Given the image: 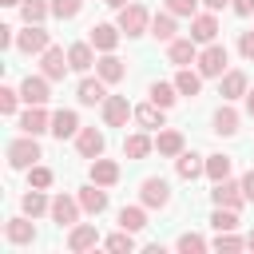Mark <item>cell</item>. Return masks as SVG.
Masks as SVG:
<instances>
[{"instance_id": "cell-1", "label": "cell", "mask_w": 254, "mask_h": 254, "mask_svg": "<svg viewBox=\"0 0 254 254\" xmlns=\"http://www.w3.org/2000/svg\"><path fill=\"white\" fill-rule=\"evenodd\" d=\"M40 159V147H36V135H24V139H16L12 147H8V163L20 171V167H32Z\"/></svg>"}, {"instance_id": "cell-2", "label": "cell", "mask_w": 254, "mask_h": 254, "mask_svg": "<svg viewBox=\"0 0 254 254\" xmlns=\"http://www.w3.org/2000/svg\"><path fill=\"white\" fill-rule=\"evenodd\" d=\"M119 32H127V36H143V32H147V8H143V4H127V8H119Z\"/></svg>"}, {"instance_id": "cell-3", "label": "cell", "mask_w": 254, "mask_h": 254, "mask_svg": "<svg viewBox=\"0 0 254 254\" xmlns=\"http://www.w3.org/2000/svg\"><path fill=\"white\" fill-rule=\"evenodd\" d=\"M103 119H107V127H123V123L131 119L127 95H107V99H103Z\"/></svg>"}, {"instance_id": "cell-4", "label": "cell", "mask_w": 254, "mask_h": 254, "mask_svg": "<svg viewBox=\"0 0 254 254\" xmlns=\"http://www.w3.org/2000/svg\"><path fill=\"white\" fill-rule=\"evenodd\" d=\"M214 202H218V206H230V210H238V206L246 202V194H242V183H230V179L214 183Z\"/></svg>"}, {"instance_id": "cell-5", "label": "cell", "mask_w": 254, "mask_h": 254, "mask_svg": "<svg viewBox=\"0 0 254 254\" xmlns=\"http://www.w3.org/2000/svg\"><path fill=\"white\" fill-rule=\"evenodd\" d=\"M198 71H202V75H222V71H226V48L210 44V48L198 56Z\"/></svg>"}, {"instance_id": "cell-6", "label": "cell", "mask_w": 254, "mask_h": 254, "mask_svg": "<svg viewBox=\"0 0 254 254\" xmlns=\"http://www.w3.org/2000/svg\"><path fill=\"white\" fill-rule=\"evenodd\" d=\"M20 95L28 99V103H48V75H28L24 83H20Z\"/></svg>"}, {"instance_id": "cell-7", "label": "cell", "mask_w": 254, "mask_h": 254, "mask_svg": "<svg viewBox=\"0 0 254 254\" xmlns=\"http://www.w3.org/2000/svg\"><path fill=\"white\" fill-rule=\"evenodd\" d=\"M20 131H24V135H40V131H52V127H48V115L40 111V103H28V111L20 115Z\"/></svg>"}, {"instance_id": "cell-8", "label": "cell", "mask_w": 254, "mask_h": 254, "mask_svg": "<svg viewBox=\"0 0 254 254\" xmlns=\"http://www.w3.org/2000/svg\"><path fill=\"white\" fill-rule=\"evenodd\" d=\"M143 202L147 206H167L171 202V187L163 179H143Z\"/></svg>"}, {"instance_id": "cell-9", "label": "cell", "mask_w": 254, "mask_h": 254, "mask_svg": "<svg viewBox=\"0 0 254 254\" xmlns=\"http://www.w3.org/2000/svg\"><path fill=\"white\" fill-rule=\"evenodd\" d=\"M52 218H56L60 226H71V222L79 218V202H75V198H67V194L52 198Z\"/></svg>"}, {"instance_id": "cell-10", "label": "cell", "mask_w": 254, "mask_h": 254, "mask_svg": "<svg viewBox=\"0 0 254 254\" xmlns=\"http://www.w3.org/2000/svg\"><path fill=\"white\" fill-rule=\"evenodd\" d=\"M20 52H48V32L40 24H28V32H20Z\"/></svg>"}, {"instance_id": "cell-11", "label": "cell", "mask_w": 254, "mask_h": 254, "mask_svg": "<svg viewBox=\"0 0 254 254\" xmlns=\"http://www.w3.org/2000/svg\"><path fill=\"white\" fill-rule=\"evenodd\" d=\"M79 155H83V159H99V155H103V135H99L95 127H83V131H79Z\"/></svg>"}, {"instance_id": "cell-12", "label": "cell", "mask_w": 254, "mask_h": 254, "mask_svg": "<svg viewBox=\"0 0 254 254\" xmlns=\"http://www.w3.org/2000/svg\"><path fill=\"white\" fill-rule=\"evenodd\" d=\"M91 183H95V187H111V183H119V167H115L111 159H95V163H91Z\"/></svg>"}, {"instance_id": "cell-13", "label": "cell", "mask_w": 254, "mask_h": 254, "mask_svg": "<svg viewBox=\"0 0 254 254\" xmlns=\"http://www.w3.org/2000/svg\"><path fill=\"white\" fill-rule=\"evenodd\" d=\"M214 36H218V20H214V16H194V20H190V40L210 44Z\"/></svg>"}, {"instance_id": "cell-14", "label": "cell", "mask_w": 254, "mask_h": 254, "mask_svg": "<svg viewBox=\"0 0 254 254\" xmlns=\"http://www.w3.org/2000/svg\"><path fill=\"white\" fill-rule=\"evenodd\" d=\"M87 36H91V44H95V48H103V52H111V48L119 44V32H115L111 24H91V28H87Z\"/></svg>"}, {"instance_id": "cell-15", "label": "cell", "mask_w": 254, "mask_h": 254, "mask_svg": "<svg viewBox=\"0 0 254 254\" xmlns=\"http://www.w3.org/2000/svg\"><path fill=\"white\" fill-rule=\"evenodd\" d=\"M67 67H71V64H64V48H48V52H44V75H48V79H64Z\"/></svg>"}, {"instance_id": "cell-16", "label": "cell", "mask_w": 254, "mask_h": 254, "mask_svg": "<svg viewBox=\"0 0 254 254\" xmlns=\"http://www.w3.org/2000/svg\"><path fill=\"white\" fill-rule=\"evenodd\" d=\"M75 131H79L75 111H56V115H52V135H56V139H67V135H75Z\"/></svg>"}, {"instance_id": "cell-17", "label": "cell", "mask_w": 254, "mask_h": 254, "mask_svg": "<svg viewBox=\"0 0 254 254\" xmlns=\"http://www.w3.org/2000/svg\"><path fill=\"white\" fill-rule=\"evenodd\" d=\"M95 242H99V234H95V226H87V222L67 234V246H71V250H91Z\"/></svg>"}, {"instance_id": "cell-18", "label": "cell", "mask_w": 254, "mask_h": 254, "mask_svg": "<svg viewBox=\"0 0 254 254\" xmlns=\"http://www.w3.org/2000/svg\"><path fill=\"white\" fill-rule=\"evenodd\" d=\"M190 60H198V52H194V40H171V64H190Z\"/></svg>"}, {"instance_id": "cell-19", "label": "cell", "mask_w": 254, "mask_h": 254, "mask_svg": "<svg viewBox=\"0 0 254 254\" xmlns=\"http://www.w3.org/2000/svg\"><path fill=\"white\" fill-rule=\"evenodd\" d=\"M103 83H107V79H83V83H79V103H103V99H107Z\"/></svg>"}, {"instance_id": "cell-20", "label": "cell", "mask_w": 254, "mask_h": 254, "mask_svg": "<svg viewBox=\"0 0 254 254\" xmlns=\"http://www.w3.org/2000/svg\"><path fill=\"white\" fill-rule=\"evenodd\" d=\"M202 171H206V163H202L194 151H183V155H179V175H183V179H198Z\"/></svg>"}, {"instance_id": "cell-21", "label": "cell", "mask_w": 254, "mask_h": 254, "mask_svg": "<svg viewBox=\"0 0 254 254\" xmlns=\"http://www.w3.org/2000/svg\"><path fill=\"white\" fill-rule=\"evenodd\" d=\"M79 206H83L87 214H99V210L107 206V194L95 190V187H83V190H79Z\"/></svg>"}, {"instance_id": "cell-22", "label": "cell", "mask_w": 254, "mask_h": 254, "mask_svg": "<svg viewBox=\"0 0 254 254\" xmlns=\"http://www.w3.org/2000/svg\"><path fill=\"white\" fill-rule=\"evenodd\" d=\"M214 131H218V135H234V131H238V111H234V107H218Z\"/></svg>"}, {"instance_id": "cell-23", "label": "cell", "mask_w": 254, "mask_h": 254, "mask_svg": "<svg viewBox=\"0 0 254 254\" xmlns=\"http://www.w3.org/2000/svg\"><path fill=\"white\" fill-rule=\"evenodd\" d=\"M155 147H159V155H183V135L179 131H159Z\"/></svg>"}, {"instance_id": "cell-24", "label": "cell", "mask_w": 254, "mask_h": 254, "mask_svg": "<svg viewBox=\"0 0 254 254\" xmlns=\"http://www.w3.org/2000/svg\"><path fill=\"white\" fill-rule=\"evenodd\" d=\"M67 64L75 67V71H87L95 60H91V48L87 44H71V52H67Z\"/></svg>"}, {"instance_id": "cell-25", "label": "cell", "mask_w": 254, "mask_h": 254, "mask_svg": "<svg viewBox=\"0 0 254 254\" xmlns=\"http://www.w3.org/2000/svg\"><path fill=\"white\" fill-rule=\"evenodd\" d=\"M147 151H151V139H147V135H127V139H123V155H127V159H143Z\"/></svg>"}, {"instance_id": "cell-26", "label": "cell", "mask_w": 254, "mask_h": 254, "mask_svg": "<svg viewBox=\"0 0 254 254\" xmlns=\"http://www.w3.org/2000/svg\"><path fill=\"white\" fill-rule=\"evenodd\" d=\"M119 226L135 234V230H143V226H147V218H143V210H139V206H123V210H119Z\"/></svg>"}, {"instance_id": "cell-27", "label": "cell", "mask_w": 254, "mask_h": 254, "mask_svg": "<svg viewBox=\"0 0 254 254\" xmlns=\"http://www.w3.org/2000/svg\"><path fill=\"white\" fill-rule=\"evenodd\" d=\"M8 238H12V242H32V238H36V226H32L28 218H12V222H8Z\"/></svg>"}, {"instance_id": "cell-28", "label": "cell", "mask_w": 254, "mask_h": 254, "mask_svg": "<svg viewBox=\"0 0 254 254\" xmlns=\"http://www.w3.org/2000/svg\"><path fill=\"white\" fill-rule=\"evenodd\" d=\"M99 79H107V83L123 79V60H115V56H103V60H99Z\"/></svg>"}, {"instance_id": "cell-29", "label": "cell", "mask_w": 254, "mask_h": 254, "mask_svg": "<svg viewBox=\"0 0 254 254\" xmlns=\"http://www.w3.org/2000/svg\"><path fill=\"white\" fill-rule=\"evenodd\" d=\"M175 87H179V95H198V87H202V79H198L194 71H187V67H183V71L175 75Z\"/></svg>"}, {"instance_id": "cell-30", "label": "cell", "mask_w": 254, "mask_h": 254, "mask_svg": "<svg viewBox=\"0 0 254 254\" xmlns=\"http://www.w3.org/2000/svg\"><path fill=\"white\" fill-rule=\"evenodd\" d=\"M206 175H210L214 183L230 179V159H226V155H210V159H206Z\"/></svg>"}, {"instance_id": "cell-31", "label": "cell", "mask_w": 254, "mask_h": 254, "mask_svg": "<svg viewBox=\"0 0 254 254\" xmlns=\"http://www.w3.org/2000/svg\"><path fill=\"white\" fill-rule=\"evenodd\" d=\"M151 36H155V40H175V20H171V12L151 20Z\"/></svg>"}, {"instance_id": "cell-32", "label": "cell", "mask_w": 254, "mask_h": 254, "mask_svg": "<svg viewBox=\"0 0 254 254\" xmlns=\"http://www.w3.org/2000/svg\"><path fill=\"white\" fill-rule=\"evenodd\" d=\"M163 111H167V107L151 103V107H139V111H135V119H139L143 127H163Z\"/></svg>"}, {"instance_id": "cell-33", "label": "cell", "mask_w": 254, "mask_h": 254, "mask_svg": "<svg viewBox=\"0 0 254 254\" xmlns=\"http://www.w3.org/2000/svg\"><path fill=\"white\" fill-rule=\"evenodd\" d=\"M242 91H246V75H242V71H230V75L222 79V95L234 99V95H242Z\"/></svg>"}, {"instance_id": "cell-34", "label": "cell", "mask_w": 254, "mask_h": 254, "mask_svg": "<svg viewBox=\"0 0 254 254\" xmlns=\"http://www.w3.org/2000/svg\"><path fill=\"white\" fill-rule=\"evenodd\" d=\"M175 91H179V87H171V83H151V103L171 107V103H175Z\"/></svg>"}, {"instance_id": "cell-35", "label": "cell", "mask_w": 254, "mask_h": 254, "mask_svg": "<svg viewBox=\"0 0 254 254\" xmlns=\"http://www.w3.org/2000/svg\"><path fill=\"white\" fill-rule=\"evenodd\" d=\"M44 210H48V198H44L40 190H28V194H24V214L36 218V214H44Z\"/></svg>"}, {"instance_id": "cell-36", "label": "cell", "mask_w": 254, "mask_h": 254, "mask_svg": "<svg viewBox=\"0 0 254 254\" xmlns=\"http://www.w3.org/2000/svg\"><path fill=\"white\" fill-rule=\"evenodd\" d=\"M210 226H214V230H234V226H238V214H234L230 206H218L214 218H210Z\"/></svg>"}, {"instance_id": "cell-37", "label": "cell", "mask_w": 254, "mask_h": 254, "mask_svg": "<svg viewBox=\"0 0 254 254\" xmlns=\"http://www.w3.org/2000/svg\"><path fill=\"white\" fill-rule=\"evenodd\" d=\"M107 250H115V254H131V250H135V238H131V230H119V234H111V238H107Z\"/></svg>"}, {"instance_id": "cell-38", "label": "cell", "mask_w": 254, "mask_h": 254, "mask_svg": "<svg viewBox=\"0 0 254 254\" xmlns=\"http://www.w3.org/2000/svg\"><path fill=\"white\" fill-rule=\"evenodd\" d=\"M20 12H24V20H28V24H40V20L48 16V4H44V0H24V4H20Z\"/></svg>"}, {"instance_id": "cell-39", "label": "cell", "mask_w": 254, "mask_h": 254, "mask_svg": "<svg viewBox=\"0 0 254 254\" xmlns=\"http://www.w3.org/2000/svg\"><path fill=\"white\" fill-rule=\"evenodd\" d=\"M79 8H83V0H52V12H56L60 20H71Z\"/></svg>"}, {"instance_id": "cell-40", "label": "cell", "mask_w": 254, "mask_h": 254, "mask_svg": "<svg viewBox=\"0 0 254 254\" xmlns=\"http://www.w3.org/2000/svg\"><path fill=\"white\" fill-rule=\"evenodd\" d=\"M194 8H198V0H167L171 16H194Z\"/></svg>"}, {"instance_id": "cell-41", "label": "cell", "mask_w": 254, "mask_h": 254, "mask_svg": "<svg viewBox=\"0 0 254 254\" xmlns=\"http://www.w3.org/2000/svg\"><path fill=\"white\" fill-rule=\"evenodd\" d=\"M179 250H183V254H198V250H206V242H202L198 234H183V238H179Z\"/></svg>"}, {"instance_id": "cell-42", "label": "cell", "mask_w": 254, "mask_h": 254, "mask_svg": "<svg viewBox=\"0 0 254 254\" xmlns=\"http://www.w3.org/2000/svg\"><path fill=\"white\" fill-rule=\"evenodd\" d=\"M242 246V238H234L230 230H218V238H214V250H238Z\"/></svg>"}, {"instance_id": "cell-43", "label": "cell", "mask_w": 254, "mask_h": 254, "mask_svg": "<svg viewBox=\"0 0 254 254\" xmlns=\"http://www.w3.org/2000/svg\"><path fill=\"white\" fill-rule=\"evenodd\" d=\"M16 95H20V91L0 87V111H4V115H12V111H16Z\"/></svg>"}, {"instance_id": "cell-44", "label": "cell", "mask_w": 254, "mask_h": 254, "mask_svg": "<svg viewBox=\"0 0 254 254\" xmlns=\"http://www.w3.org/2000/svg\"><path fill=\"white\" fill-rule=\"evenodd\" d=\"M32 187H40V190L52 187V171L48 167H32Z\"/></svg>"}, {"instance_id": "cell-45", "label": "cell", "mask_w": 254, "mask_h": 254, "mask_svg": "<svg viewBox=\"0 0 254 254\" xmlns=\"http://www.w3.org/2000/svg\"><path fill=\"white\" fill-rule=\"evenodd\" d=\"M238 52H242L246 60H254V32H242V40H238Z\"/></svg>"}, {"instance_id": "cell-46", "label": "cell", "mask_w": 254, "mask_h": 254, "mask_svg": "<svg viewBox=\"0 0 254 254\" xmlns=\"http://www.w3.org/2000/svg\"><path fill=\"white\" fill-rule=\"evenodd\" d=\"M242 194H246V202H254V171L242 179Z\"/></svg>"}, {"instance_id": "cell-47", "label": "cell", "mask_w": 254, "mask_h": 254, "mask_svg": "<svg viewBox=\"0 0 254 254\" xmlns=\"http://www.w3.org/2000/svg\"><path fill=\"white\" fill-rule=\"evenodd\" d=\"M234 12H238V16H250V12H254V0H234Z\"/></svg>"}, {"instance_id": "cell-48", "label": "cell", "mask_w": 254, "mask_h": 254, "mask_svg": "<svg viewBox=\"0 0 254 254\" xmlns=\"http://www.w3.org/2000/svg\"><path fill=\"white\" fill-rule=\"evenodd\" d=\"M202 4H206L210 12H218V8H226V0H202Z\"/></svg>"}, {"instance_id": "cell-49", "label": "cell", "mask_w": 254, "mask_h": 254, "mask_svg": "<svg viewBox=\"0 0 254 254\" xmlns=\"http://www.w3.org/2000/svg\"><path fill=\"white\" fill-rule=\"evenodd\" d=\"M107 4H111V8H127L131 0H107Z\"/></svg>"}, {"instance_id": "cell-50", "label": "cell", "mask_w": 254, "mask_h": 254, "mask_svg": "<svg viewBox=\"0 0 254 254\" xmlns=\"http://www.w3.org/2000/svg\"><path fill=\"white\" fill-rule=\"evenodd\" d=\"M246 103H250V115H254V91H250V95H246Z\"/></svg>"}, {"instance_id": "cell-51", "label": "cell", "mask_w": 254, "mask_h": 254, "mask_svg": "<svg viewBox=\"0 0 254 254\" xmlns=\"http://www.w3.org/2000/svg\"><path fill=\"white\" fill-rule=\"evenodd\" d=\"M246 246H250V250H254V230H250V238H246Z\"/></svg>"}, {"instance_id": "cell-52", "label": "cell", "mask_w": 254, "mask_h": 254, "mask_svg": "<svg viewBox=\"0 0 254 254\" xmlns=\"http://www.w3.org/2000/svg\"><path fill=\"white\" fill-rule=\"evenodd\" d=\"M0 4H20V0H0Z\"/></svg>"}]
</instances>
